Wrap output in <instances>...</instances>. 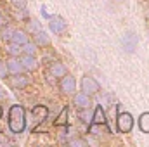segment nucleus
Returning <instances> with one entry per match:
<instances>
[{
    "label": "nucleus",
    "instance_id": "a878e982",
    "mask_svg": "<svg viewBox=\"0 0 149 147\" xmlns=\"http://www.w3.org/2000/svg\"><path fill=\"white\" fill-rule=\"evenodd\" d=\"M10 2L14 3V7H17V9H21V10L26 9V0H10Z\"/></svg>",
    "mask_w": 149,
    "mask_h": 147
},
{
    "label": "nucleus",
    "instance_id": "ddd939ff",
    "mask_svg": "<svg viewBox=\"0 0 149 147\" xmlns=\"http://www.w3.org/2000/svg\"><path fill=\"white\" fill-rule=\"evenodd\" d=\"M90 133L95 135V137H101V135H109L111 132H109V128H108L106 123H92V126H90Z\"/></svg>",
    "mask_w": 149,
    "mask_h": 147
},
{
    "label": "nucleus",
    "instance_id": "423d86ee",
    "mask_svg": "<svg viewBox=\"0 0 149 147\" xmlns=\"http://www.w3.org/2000/svg\"><path fill=\"white\" fill-rule=\"evenodd\" d=\"M49 28H50L52 33L61 35V33L66 31V21L61 16H49Z\"/></svg>",
    "mask_w": 149,
    "mask_h": 147
},
{
    "label": "nucleus",
    "instance_id": "0eeeda50",
    "mask_svg": "<svg viewBox=\"0 0 149 147\" xmlns=\"http://www.w3.org/2000/svg\"><path fill=\"white\" fill-rule=\"evenodd\" d=\"M61 92L63 94H74L76 92V80H74V76H71V74H64L63 78H61Z\"/></svg>",
    "mask_w": 149,
    "mask_h": 147
},
{
    "label": "nucleus",
    "instance_id": "412c9836",
    "mask_svg": "<svg viewBox=\"0 0 149 147\" xmlns=\"http://www.w3.org/2000/svg\"><path fill=\"white\" fill-rule=\"evenodd\" d=\"M12 33H14V28H12V26H3V28H2V31H0V37H2V40L10 42Z\"/></svg>",
    "mask_w": 149,
    "mask_h": 147
},
{
    "label": "nucleus",
    "instance_id": "6ab92c4d",
    "mask_svg": "<svg viewBox=\"0 0 149 147\" xmlns=\"http://www.w3.org/2000/svg\"><path fill=\"white\" fill-rule=\"evenodd\" d=\"M7 50H9V54H10V55H17V57L23 54V47H21V45H17V43H12V42H9Z\"/></svg>",
    "mask_w": 149,
    "mask_h": 147
},
{
    "label": "nucleus",
    "instance_id": "f3484780",
    "mask_svg": "<svg viewBox=\"0 0 149 147\" xmlns=\"http://www.w3.org/2000/svg\"><path fill=\"white\" fill-rule=\"evenodd\" d=\"M139 128L144 133H149V112H142L141 114V118H139Z\"/></svg>",
    "mask_w": 149,
    "mask_h": 147
},
{
    "label": "nucleus",
    "instance_id": "cd10ccee",
    "mask_svg": "<svg viewBox=\"0 0 149 147\" xmlns=\"http://www.w3.org/2000/svg\"><path fill=\"white\" fill-rule=\"evenodd\" d=\"M0 116H2V109H0Z\"/></svg>",
    "mask_w": 149,
    "mask_h": 147
},
{
    "label": "nucleus",
    "instance_id": "4be33fe9",
    "mask_svg": "<svg viewBox=\"0 0 149 147\" xmlns=\"http://www.w3.org/2000/svg\"><path fill=\"white\" fill-rule=\"evenodd\" d=\"M88 107H83V109H80L81 112H80V118H81V121H85V123H90L92 121V114L88 112Z\"/></svg>",
    "mask_w": 149,
    "mask_h": 147
},
{
    "label": "nucleus",
    "instance_id": "393cba45",
    "mask_svg": "<svg viewBox=\"0 0 149 147\" xmlns=\"http://www.w3.org/2000/svg\"><path fill=\"white\" fill-rule=\"evenodd\" d=\"M38 30H40L38 21H30V23H28V31H30V33H37Z\"/></svg>",
    "mask_w": 149,
    "mask_h": 147
},
{
    "label": "nucleus",
    "instance_id": "f8f14e48",
    "mask_svg": "<svg viewBox=\"0 0 149 147\" xmlns=\"http://www.w3.org/2000/svg\"><path fill=\"white\" fill-rule=\"evenodd\" d=\"M50 74L54 76V78H63L64 74L68 73V69H66V66L63 64V62H59V61H56V62H52L50 64Z\"/></svg>",
    "mask_w": 149,
    "mask_h": 147
},
{
    "label": "nucleus",
    "instance_id": "39448f33",
    "mask_svg": "<svg viewBox=\"0 0 149 147\" xmlns=\"http://www.w3.org/2000/svg\"><path fill=\"white\" fill-rule=\"evenodd\" d=\"M99 90H101V85L95 78H92L88 74L81 78V92H85L87 95H95Z\"/></svg>",
    "mask_w": 149,
    "mask_h": 147
},
{
    "label": "nucleus",
    "instance_id": "9b49d317",
    "mask_svg": "<svg viewBox=\"0 0 149 147\" xmlns=\"http://www.w3.org/2000/svg\"><path fill=\"white\" fill-rule=\"evenodd\" d=\"M74 106L78 109H83V107H90L92 102H90V95H87L85 92H78L74 95Z\"/></svg>",
    "mask_w": 149,
    "mask_h": 147
},
{
    "label": "nucleus",
    "instance_id": "9d476101",
    "mask_svg": "<svg viewBox=\"0 0 149 147\" xmlns=\"http://www.w3.org/2000/svg\"><path fill=\"white\" fill-rule=\"evenodd\" d=\"M5 64H7V69H9V73H10V74L23 73V71H24V68H23V64H21L19 57H16V55H10V57H9V61H7Z\"/></svg>",
    "mask_w": 149,
    "mask_h": 147
},
{
    "label": "nucleus",
    "instance_id": "20e7f679",
    "mask_svg": "<svg viewBox=\"0 0 149 147\" xmlns=\"http://www.w3.org/2000/svg\"><path fill=\"white\" fill-rule=\"evenodd\" d=\"M137 43H139V38L134 31H127L123 33L121 37V49L127 52V54H132L135 49H137Z\"/></svg>",
    "mask_w": 149,
    "mask_h": 147
},
{
    "label": "nucleus",
    "instance_id": "f257e3e1",
    "mask_svg": "<svg viewBox=\"0 0 149 147\" xmlns=\"http://www.w3.org/2000/svg\"><path fill=\"white\" fill-rule=\"evenodd\" d=\"M9 128L12 133H21L26 128V111L23 106L14 104L9 109Z\"/></svg>",
    "mask_w": 149,
    "mask_h": 147
},
{
    "label": "nucleus",
    "instance_id": "bb28decb",
    "mask_svg": "<svg viewBox=\"0 0 149 147\" xmlns=\"http://www.w3.org/2000/svg\"><path fill=\"white\" fill-rule=\"evenodd\" d=\"M5 99V92H3V87L0 85V101H3Z\"/></svg>",
    "mask_w": 149,
    "mask_h": 147
},
{
    "label": "nucleus",
    "instance_id": "dca6fc26",
    "mask_svg": "<svg viewBox=\"0 0 149 147\" xmlns=\"http://www.w3.org/2000/svg\"><path fill=\"white\" fill-rule=\"evenodd\" d=\"M92 123H106V112H104V109H102V106H97V107L94 109Z\"/></svg>",
    "mask_w": 149,
    "mask_h": 147
},
{
    "label": "nucleus",
    "instance_id": "c85d7f7f",
    "mask_svg": "<svg viewBox=\"0 0 149 147\" xmlns=\"http://www.w3.org/2000/svg\"><path fill=\"white\" fill-rule=\"evenodd\" d=\"M116 2H121V0H116Z\"/></svg>",
    "mask_w": 149,
    "mask_h": 147
},
{
    "label": "nucleus",
    "instance_id": "5701e85b",
    "mask_svg": "<svg viewBox=\"0 0 149 147\" xmlns=\"http://www.w3.org/2000/svg\"><path fill=\"white\" fill-rule=\"evenodd\" d=\"M68 144L73 147H87V140H83V139H71V140H68Z\"/></svg>",
    "mask_w": 149,
    "mask_h": 147
},
{
    "label": "nucleus",
    "instance_id": "6e6552de",
    "mask_svg": "<svg viewBox=\"0 0 149 147\" xmlns=\"http://www.w3.org/2000/svg\"><path fill=\"white\" fill-rule=\"evenodd\" d=\"M19 61H21V64H23V68L26 71H35L37 66H38V61L33 54H21Z\"/></svg>",
    "mask_w": 149,
    "mask_h": 147
},
{
    "label": "nucleus",
    "instance_id": "7ed1b4c3",
    "mask_svg": "<svg viewBox=\"0 0 149 147\" xmlns=\"http://www.w3.org/2000/svg\"><path fill=\"white\" fill-rule=\"evenodd\" d=\"M116 126L121 133H128L134 128V118L130 112H120L116 118Z\"/></svg>",
    "mask_w": 149,
    "mask_h": 147
},
{
    "label": "nucleus",
    "instance_id": "2eb2a0df",
    "mask_svg": "<svg viewBox=\"0 0 149 147\" xmlns=\"http://www.w3.org/2000/svg\"><path fill=\"white\" fill-rule=\"evenodd\" d=\"M33 37H35V43L40 45V47L50 45V38H49V35H47L45 31H42V30H38L37 33H33Z\"/></svg>",
    "mask_w": 149,
    "mask_h": 147
},
{
    "label": "nucleus",
    "instance_id": "f03ea898",
    "mask_svg": "<svg viewBox=\"0 0 149 147\" xmlns=\"http://www.w3.org/2000/svg\"><path fill=\"white\" fill-rule=\"evenodd\" d=\"M47 118H49V109L45 106H35L30 111V119H26V121H30V128L31 130H37Z\"/></svg>",
    "mask_w": 149,
    "mask_h": 147
},
{
    "label": "nucleus",
    "instance_id": "1a4fd4ad",
    "mask_svg": "<svg viewBox=\"0 0 149 147\" xmlns=\"http://www.w3.org/2000/svg\"><path fill=\"white\" fill-rule=\"evenodd\" d=\"M9 81H10V85L14 88H24L30 83V78H28V74H24V73H16L9 78Z\"/></svg>",
    "mask_w": 149,
    "mask_h": 147
},
{
    "label": "nucleus",
    "instance_id": "b1692460",
    "mask_svg": "<svg viewBox=\"0 0 149 147\" xmlns=\"http://www.w3.org/2000/svg\"><path fill=\"white\" fill-rule=\"evenodd\" d=\"M9 76V69H7V64L3 61H0V78H7Z\"/></svg>",
    "mask_w": 149,
    "mask_h": 147
},
{
    "label": "nucleus",
    "instance_id": "4468645a",
    "mask_svg": "<svg viewBox=\"0 0 149 147\" xmlns=\"http://www.w3.org/2000/svg\"><path fill=\"white\" fill-rule=\"evenodd\" d=\"M28 40H30V38H28V31H24V30H14L12 38H10L12 43H17V45H21V47H23V43H26Z\"/></svg>",
    "mask_w": 149,
    "mask_h": 147
},
{
    "label": "nucleus",
    "instance_id": "a211bd4d",
    "mask_svg": "<svg viewBox=\"0 0 149 147\" xmlns=\"http://www.w3.org/2000/svg\"><path fill=\"white\" fill-rule=\"evenodd\" d=\"M64 125H68V107L61 111V114L56 119V126H64Z\"/></svg>",
    "mask_w": 149,
    "mask_h": 147
},
{
    "label": "nucleus",
    "instance_id": "aec40b11",
    "mask_svg": "<svg viewBox=\"0 0 149 147\" xmlns=\"http://www.w3.org/2000/svg\"><path fill=\"white\" fill-rule=\"evenodd\" d=\"M37 43H33V42H26V43H23V54H33L35 55V52H37Z\"/></svg>",
    "mask_w": 149,
    "mask_h": 147
}]
</instances>
